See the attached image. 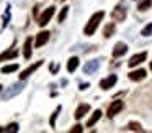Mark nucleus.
<instances>
[{"instance_id":"nucleus-14","label":"nucleus","mask_w":152,"mask_h":133,"mask_svg":"<svg viewBox=\"0 0 152 133\" xmlns=\"http://www.w3.org/2000/svg\"><path fill=\"white\" fill-rule=\"evenodd\" d=\"M100 117H102V110H100V109H96L95 112L92 113V117H90V120L87 122V126H93V125H95V123L100 120Z\"/></svg>"},{"instance_id":"nucleus-1","label":"nucleus","mask_w":152,"mask_h":133,"mask_svg":"<svg viewBox=\"0 0 152 133\" xmlns=\"http://www.w3.org/2000/svg\"><path fill=\"white\" fill-rule=\"evenodd\" d=\"M103 17H105V12H103V10H100V12H96V13H93L92 18L87 21L85 28H83V33H85L87 36H92V35L96 31V28H98L100 21L103 20Z\"/></svg>"},{"instance_id":"nucleus-16","label":"nucleus","mask_w":152,"mask_h":133,"mask_svg":"<svg viewBox=\"0 0 152 133\" xmlns=\"http://www.w3.org/2000/svg\"><path fill=\"white\" fill-rule=\"evenodd\" d=\"M77 67H79V58H70L69 63H67V71H69V72H74Z\"/></svg>"},{"instance_id":"nucleus-5","label":"nucleus","mask_w":152,"mask_h":133,"mask_svg":"<svg viewBox=\"0 0 152 133\" xmlns=\"http://www.w3.org/2000/svg\"><path fill=\"white\" fill-rule=\"evenodd\" d=\"M123 109H124V102H123V100H115V102L110 105V109H108V117L113 118V117H115L116 113H119Z\"/></svg>"},{"instance_id":"nucleus-21","label":"nucleus","mask_w":152,"mask_h":133,"mask_svg":"<svg viewBox=\"0 0 152 133\" xmlns=\"http://www.w3.org/2000/svg\"><path fill=\"white\" fill-rule=\"evenodd\" d=\"M67 13H69V7H64L62 10H61V13L57 15V21L59 23H62L64 20H66V17H67Z\"/></svg>"},{"instance_id":"nucleus-13","label":"nucleus","mask_w":152,"mask_h":133,"mask_svg":"<svg viewBox=\"0 0 152 133\" xmlns=\"http://www.w3.org/2000/svg\"><path fill=\"white\" fill-rule=\"evenodd\" d=\"M145 76H147V72L144 69H137V71L129 72V79L131 81H142V79H145Z\"/></svg>"},{"instance_id":"nucleus-19","label":"nucleus","mask_w":152,"mask_h":133,"mask_svg":"<svg viewBox=\"0 0 152 133\" xmlns=\"http://www.w3.org/2000/svg\"><path fill=\"white\" fill-rule=\"evenodd\" d=\"M15 71H18V64H8V66H4V67H2V72H4V74L15 72Z\"/></svg>"},{"instance_id":"nucleus-23","label":"nucleus","mask_w":152,"mask_h":133,"mask_svg":"<svg viewBox=\"0 0 152 133\" xmlns=\"http://www.w3.org/2000/svg\"><path fill=\"white\" fill-rule=\"evenodd\" d=\"M59 112H61V107H57L56 110H54V113H53V117H51V126H56V118H57V115H59Z\"/></svg>"},{"instance_id":"nucleus-28","label":"nucleus","mask_w":152,"mask_h":133,"mask_svg":"<svg viewBox=\"0 0 152 133\" xmlns=\"http://www.w3.org/2000/svg\"><path fill=\"white\" fill-rule=\"evenodd\" d=\"M57 69H59V64H57V66H56V64H53V66H51V71H53V72H56Z\"/></svg>"},{"instance_id":"nucleus-11","label":"nucleus","mask_w":152,"mask_h":133,"mask_svg":"<svg viewBox=\"0 0 152 133\" xmlns=\"http://www.w3.org/2000/svg\"><path fill=\"white\" fill-rule=\"evenodd\" d=\"M116 81H118V77L115 76V74H111V76H108L106 77V79H102L100 81V87H102V89H110V87H113L116 84Z\"/></svg>"},{"instance_id":"nucleus-3","label":"nucleus","mask_w":152,"mask_h":133,"mask_svg":"<svg viewBox=\"0 0 152 133\" xmlns=\"http://www.w3.org/2000/svg\"><path fill=\"white\" fill-rule=\"evenodd\" d=\"M23 87H25L23 82H18V84H13V86H10V87L7 89V92L4 94V100H8V99H12L13 95L20 94L21 90H23Z\"/></svg>"},{"instance_id":"nucleus-18","label":"nucleus","mask_w":152,"mask_h":133,"mask_svg":"<svg viewBox=\"0 0 152 133\" xmlns=\"http://www.w3.org/2000/svg\"><path fill=\"white\" fill-rule=\"evenodd\" d=\"M151 7H152V0H142V2H139V5H137V10H141V12H145V10H149Z\"/></svg>"},{"instance_id":"nucleus-9","label":"nucleus","mask_w":152,"mask_h":133,"mask_svg":"<svg viewBox=\"0 0 152 133\" xmlns=\"http://www.w3.org/2000/svg\"><path fill=\"white\" fill-rule=\"evenodd\" d=\"M145 58H147V53H144V51H142V53H139V54H134V56L128 61V66L129 67L137 66V64H141L142 61H145Z\"/></svg>"},{"instance_id":"nucleus-4","label":"nucleus","mask_w":152,"mask_h":133,"mask_svg":"<svg viewBox=\"0 0 152 133\" xmlns=\"http://www.w3.org/2000/svg\"><path fill=\"white\" fill-rule=\"evenodd\" d=\"M111 18H113L115 21H123V20H126V8L123 7V5L115 7V8H113V12H111Z\"/></svg>"},{"instance_id":"nucleus-24","label":"nucleus","mask_w":152,"mask_h":133,"mask_svg":"<svg viewBox=\"0 0 152 133\" xmlns=\"http://www.w3.org/2000/svg\"><path fill=\"white\" fill-rule=\"evenodd\" d=\"M5 132H7V133H15V132H18V123H10V125L5 128Z\"/></svg>"},{"instance_id":"nucleus-7","label":"nucleus","mask_w":152,"mask_h":133,"mask_svg":"<svg viewBox=\"0 0 152 133\" xmlns=\"http://www.w3.org/2000/svg\"><path fill=\"white\" fill-rule=\"evenodd\" d=\"M49 41V31H39L36 35V41H34V46L36 48H41Z\"/></svg>"},{"instance_id":"nucleus-22","label":"nucleus","mask_w":152,"mask_h":133,"mask_svg":"<svg viewBox=\"0 0 152 133\" xmlns=\"http://www.w3.org/2000/svg\"><path fill=\"white\" fill-rule=\"evenodd\" d=\"M141 35H142V36H151V35H152V23H149L147 27L142 28Z\"/></svg>"},{"instance_id":"nucleus-26","label":"nucleus","mask_w":152,"mask_h":133,"mask_svg":"<svg viewBox=\"0 0 152 133\" xmlns=\"http://www.w3.org/2000/svg\"><path fill=\"white\" fill-rule=\"evenodd\" d=\"M80 132H82V126L80 125H75L72 130H70V133H80Z\"/></svg>"},{"instance_id":"nucleus-17","label":"nucleus","mask_w":152,"mask_h":133,"mask_svg":"<svg viewBox=\"0 0 152 133\" xmlns=\"http://www.w3.org/2000/svg\"><path fill=\"white\" fill-rule=\"evenodd\" d=\"M18 56V51L17 50H12V51H7V53L4 54H0V61H4V59H13V58Z\"/></svg>"},{"instance_id":"nucleus-27","label":"nucleus","mask_w":152,"mask_h":133,"mask_svg":"<svg viewBox=\"0 0 152 133\" xmlns=\"http://www.w3.org/2000/svg\"><path fill=\"white\" fill-rule=\"evenodd\" d=\"M88 87H90V84H80L79 89H80V90H85V89H88Z\"/></svg>"},{"instance_id":"nucleus-12","label":"nucleus","mask_w":152,"mask_h":133,"mask_svg":"<svg viewBox=\"0 0 152 133\" xmlns=\"http://www.w3.org/2000/svg\"><path fill=\"white\" fill-rule=\"evenodd\" d=\"M88 110H90L88 103H82V105H79V107H77V110H75V118L77 120L83 118V117L87 115V112H88Z\"/></svg>"},{"instance_id":"nucleus-20","label":"nucleus","mask_w":152,"mask_h":133,"mask_svg":"<svg viewBox=\"0 0 152 133\" xmlns=\"http://www.w3.org/2000/svg\"><path fill=\"white\" fill-rule=\"evenodd\" d=\"M113 33H115V25H113V23L106 25V27H105V31H103V35H105V38H110Z\"/></svg>"},{"instance_id":"nucleus-6","label":"nucleus","mask_w":152,"mask_h":133,"mask_svg":"<svg viewBox=\"0 0 152 133\" xmlns=\"http://www.w3.org/2000/svg\"><path fill=\"white\" fill-rule=\"evenodd\" d=\"M100 67V61L98 59H92V61H87V64L83 66V72L85 74H95Z\"/></svg>"},{"instance_id":"nucleus-25","label":"nucleus","mask_w":152,"mask_h":133,"mask_svg":"<svg viewBox=\"0 0 152 133\" xmlns=\"http://www.w3.org/2000/svg\"><path fill=\"white\" fill-rule=\"evenodd\" d=\"M128 130H132V132H141V125H139V123H134V122H132V123H129V125H128Z\"/></svg>"},{"instance_id":"nucleus-15","label":"nucleus","mask_w":152,"mask_h":133,"mask_svg":"<svg viewBox=\"0 0 152 133\" xmlns=\"http://www.w3.org/2000/svg\"><path fill=\"white\" fill-rule=\"evenodd\" d=\"M31 43H33V40H31V38H26L25 46H23V56L26 58V59H30V58H31Z\"/></svg>"},{"instance_id":"nucleus-2","label":"nucleus","mask_w":152,"mask_h":133,"mask_svg":"<svg viewBox=\"0 0 152 133\" xmlns=\"http://www.w3.org/2000/svg\"><path fill=\"white\" fill-rule=\"evenodd\" d=\"M54 12H56V8H54V7H48L46 10L41 13V17L38 18V23H39V27H46V25L49 23V20L53 18Z\"/></svg>"},{"instance_id":"nucleus-30","label":"nucleus","mask_w":152,"mask_h":133,"mask_svg":"<svg viewBox=\"0 0 152 133\" xmlns=\"http://www.w3.org/2000/svg\"><path fill=\"white\" fill-rule=\"evenodd\" d=\"M151 69H152V63H151Z\"/></svg>"},{"instance_id":"nucleus-10","label":"nucleus","mask_w":152,"mask_h":133,"mask_svg":"<svg viewBox=\"0 0 152 133\" xmlns=\"http://www.w3.org/2000/svg\"><path fill=\"white\" fill-rule=\"evenodd\" d=\"M41 64H43V61H38V63H34V64H31V66H30V67H26V69H25V71H23V72H21V74H20V81H25V79H26V77H30V76H31V74H33V72H34V71H36V69H38V67H39V66H41Z\"/></svg>"},{"instance_id":"nucleus-8","label":"nucleus","mask_w":152,"mask_h":133,"mask_svg":"<svg viewBox=\"0 0 152 133\" xmlns=\"http://www.w3.org/2000/svg\"><path fill=\"white\" fill-rule=\"evenodd\" d=\"M126 51H128V44L123 43V41H119V43H116L115 48H113V58L123 56V54H126Z\"/></svg>"},{"instance_id":"nucleus-29","label":"nucleus","mask_w":152,"mask_h":133,"mask_svg":"<svg viewBox=\"0 0 152 133\" xmlns=\"http://www.w3.org/2000/svg\"><path fill=\"white\" fill-rule=\"evenodd\" d=\"M0 92H2V86H0Z\"/></svg>"}]
</instances>
